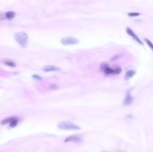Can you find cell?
I'll return each instance as SVG.
<instances>
[{
  "label": "cell",
  "mask_w": 153,
  "mask_h": 152,
  "mask_svg": "<svg viewBox=\"0 0 153 152\" xmlns=\"http://www.w3.org/2000/svg\"><path fill=\"white\" fill-rule=\"evenodd\" d=\"M58 128L60 130H81L80 127L75 125L72 121H60L58 125Z\"/></svg>",
  "instance_id": "1"
},
{
  "label": "cell",
  "mask_w": 153,
  "mask_h": 152,
  "mask_svg": "<svg viewBox=\"0 0 153 152\" xmlns=\"http://www.w3.org/2000/svg\"><path fill=\"white\" fill-rule=\"evenodd\" d=\"M14 37H15L16 41L19 43L20 45H21L23 48L27 47L28 42V37L26 33H25V32L17 33V34H15Z\"/></svg>",
  "instance_id": "2"
},
{
  "label": "cell",
  "mask_w": 153,
  "mask_h": 152,
  "mask_svg": "<svg viewBox=\"0 0 153 152\" xmlns=\"http://www.w3.org/2000/svg\"><path fill=\"white\" fill-rule=\"evenodd\" d=\"M79 43V40L77 38H75L72 37H67L60 40V43L64 45H71L77 44Z\"/></svg>",
  "instance_id": "3"
},
{
  "label": "cell",
  "mask_w": 153,
  "mask_h": 152,
  "mask_svg": "<svg viewBox=\"0 0 153 152\" xmlns=\"http://www.w3.org/2000/svg\"><path fill=\"white\" fill-rule=\"evenodd\" d=\"M82 140V137L79 135H72L67 137L64 140L65 142H79Z\"/></svg>",
  "instance_id": "4"
},
{
  "label": "cell",
  "mask_w": 153,
  "mask_h": 152,
  "mask_svg": "<svg viewBox=\"0 0 153 152\" xmlns=\"http://www.w3.org/2000/svg\"><path fill=\"white\" fill-rule=\"evenodd\" d=\"M43 71L44 72H59L60 69L55 66H45L43 67Z\"/></svg>",
  "instance_id": "5"
},
{
  "label": "cell",
  "mask_w": 153,
  "mask_h": 152,
  "mask_svg": "<svg viewBox=\"0 0 153 152\" xmlns=\"http://www.w3.org/2000/svg\"><path fill=\"white\" fill-rule=\"evenodd\" d=\"M126 32H127V34L129 35V36H131V37H132L133 38H134V40H136L137 43H140L141 45H143V42L140 40V38L137 36V34H135L134 33V32L132 31V30L130 28H126Z\"/></svg>",
  "instance_id": "6"
},
{
  "label": "cell",
  "mask_w": 153,
  "mask_h": 152,
  "mask_svg": "<svg viewBox=\"0 0 153 152\" xmlns=\"http://www.w3.org/2000/svg\"><path fill=\"white\" fill-rule=\"evenodd\" d=\"M132 102H133V97H132V96H131L129 93H128L126 94V96L125 99H124L123 104H124L125 106H128V105L131 104Z\"/></svg>",
  "instance_id": "7"
},
{
  "label": "cell",
  "mask_w": 153,
  "mask_h": 152,
  "mask_svg": "<svg viewBox=\"0 0 153 152\" xmlns=\"http://www.w3.org/2000/svg\"><path fill=\"white\" fill-rule=\"evenodd\" d=\"M17 116H12V117H8V118H6V119H3L2 121H1V124L2 125H7V124H11V122H12V121L13 120V119H15V118H16Z\"/></svg>",
  "instance_id": "8"
},
{
  "label": "cell",
  "mask_w": 153,
  "mask_h": 152,
  "mask_svg": "<svg viewBox=\"0 0 153 152\" xmlns=\"http://www.w3.org/2000/svg\"><path fill=\"white\" fill-rule=\"evenodd\" d=\"M5 14L6 19H8V20H12L15 17V16H16V13H15V12H13V11H8V12L5 13Z\"/></svg>",
  "instance_id": "9"
},
{
  "label": "cell",
  "mask_w": 153,
  "mask_h": 152,
  "mask_svg": "<svg viewBox=\"0 0 153 152\" xmlns=\"http://www.w3.org/2000/svg\"><path fill=\"white\" fill-rule=\"evenodd\" d=\"M4 64L6 66H8L10 67H15L16 66V64H15L14 62H13V61H11V60H5Z\"/></svg>",
  "instance_id": "10"
},
{
  "label": "cell",
  "mask_w": 153,
  "mask_h": 152,
  "mask_svg": "<svg viewBox=\"0 0 153 152\" xmlns=\"http://www.w3.org/2000/svg\"><path fill=\"white\" fill-rule=\"evenodd\" d=\"M135 74H136V72L134 70H129L126 73V78H132Z\"/></svg>",
  "instance_id": "11"
},
{
  "label": "cell",
  "mask_w": 153,
  "mask_h": 152,
  "mask_svg": "<svg viewBox=\"0 0 153 152\" xmlns=\"http://www.w3.org/2000/svg\"><path fill=\"white\" fill-rule=\"evenodd\" d=\"M18 121H19V119L18 117H16L15 118V119H13L12 121V122L10 124V127L11 128H14V127H16L18 124Z\"/></svg>",
  "instance_id": "12"
},
{
  "label": "cell",
  "mask_w": 153,
  "mask_h": 152,
  "mask_svg": "<svg viewBox=\"0 0 153 152\" xmlns=\"http://www.w3.org/2000/svg\"><path fill=\"white\" fill-rule=\"evenodd\" d=\"M109 66V65L108 64H106V63H102L100 66V70L102 72H104L107 68H108Z\"/></svg>",
  "instance_id": "13"
},
{
  "label": "cell",
  "mask_w": 153,
  "mask_h": 152,
  "mask_svg": "<svg viewBox=\"0 0 153 152\" xmlns=\"http://www.w3.org/2000/svg\"><path fill=\"white\" fill-rule=\"evenodd\" d=\"M144 40H145V42L147 43V45H149V48L152 50V52H153V44L152 43V42H151L149 40H148L147 38H145Z\"/></svg>",
  "instance_id": "14"
},
{
  "label": "cell",
  "mask_w": 153,
  "mask_h": 152,
  "mask_svg": "<svg viewBox=\"0 0 153 152\" xmlns=\"http://www.w3.org/2000/svg\"><path fill=\"white\" fill-rule=\"evenodd\" d=\"M128 15L131 17H136L140 16V13H134V12L133 13H129Z\"/></svg>",
  "instance_id": "15"
},
{
  "label": "cell",
  "mask_w": 153,
  "mask_h": 152,
  "mask_svg": "<svg viewBox=\"0 0 153 152\" xmlns=\"http://www.w3.org/2000/svg\"><path fill=\"white\" fill-rule=\"evenodd\" d=\"M32 78L34 79H35V80H42V78L40 77V75H32Z\"/></svg>",
  "instance_id": "16"
},
{
  "label": "cell",
  "mask_w": 153,
  "mask_h": 152,
  "mask_svg": "<svg viewBox=\"0 0 153 152\" xmlns=\"http://www.w3.org/2000/svg\"><path fill=\"white\" fill-rule=\"evenodd\" d=\"M6 19V17H5V14H3V13H0V21L1 20H5Z\"/></svg>",
  "instance_id": "17"
},
{
  "label": "cell",
  "mask_w": 153,
  "mask_h": 152,
  "mask_svg": "<svg viewBox=\"0 0 153 152\" xmlns=\"http://www.w3.org/2000/svg\"><path fill=\"white\" fill-rule=\"evenodd\" d=\"M103 152H108V151H103Z\"/></svg>",
  "instance_id": "18"
}]
</instances>
